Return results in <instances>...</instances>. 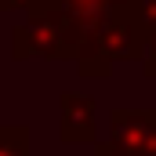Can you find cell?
<instances>
[{"mask_svg":"<svg viewBox=\"0 0 156 156\" xmlns=\"http://www.w3.org/2000/svg\"><path fill=\"white\" fill-rule=\"evenodd\" d=\"M0 156H33L29 153V127L26 123H0Z\"/></svg>","mask_w":156,"mask_h":156,"instance_id":"3957f363","label":"cell"},{"mask_svg":"<svg viewBox=\"0 0 156 156\" xmlns=\"http://www.w3.org/2000/svg\"><path fill=\"white\" fill-rule=\"evenodd\" d=\"M91 156H127V153H123V149H116L113 142H105V145L98 142V145H94V153H91Z\"/></svg>","mask_w":156,"mask_h":156,"instance_id":"277c9868","label":"cell"},{"mask_svg":"<svg viewBox=\"0 0 156 156\" xmlns=\"http://www.w3.org/2000/svg\"><path fill=\"white\" fill-rule=\"evenodd\" d=\"M109 142L127 156H156V109H113Z\"/></svg>","mask_w":156,"mask_h":156,"instance_id":"6da1fadb","label":"cell"},{"mask_svg":"<svg viewBox=\"0 0 156 156\" xmlns=\"http://www.w3.org/2000/svg\"><path fill=\"white\" fill-rule=\"evenodd\" d=\"M58 105H62V120H58V134H62V142H69V145H83V142H94V138H98L94 98L66 91V94L58 98Z\"/></svg>","mask_w":156,"mask_h":156,"instance_id":"7a4b0ae2","label":"cell"}]
</instances>
